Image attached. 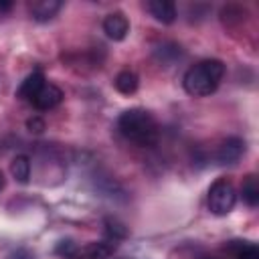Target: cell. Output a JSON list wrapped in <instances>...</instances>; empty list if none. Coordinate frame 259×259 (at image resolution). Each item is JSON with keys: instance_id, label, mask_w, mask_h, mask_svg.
Listing matches in <instances>:
<instances>
[{"instance_id": "1", "label": "cell", "mask_w": 259, "mask_h": 259, "mask_svg": "<svg viewBox=\"0 0 259 259\" xmlns=\"http://www.w3.org/2000/svg\"><path fill=\"white\" fill-rule=\"evenodd\" d=\"M117 130L125 140L134 142L142 148H152L160 136L154 115L142 107H132V109L123 111L117 119Z\"/></svg>"}, {"instance_id": "2", "label": "cell", "mask_w": 259, "mask_h": 259, "mask_svg": "<svg viewBox=\"0 0 259 259\" xmlns=\"http://www.w3.org/2000/svg\"><path fill=\"white\" fill-rule=\"evenodd\" d=\"M225 75V65L219 59H204L196 65H192L182 79V85L186 89V93L194 95V97H204L210 95L212 91H217L221 79Z\"/></svg>"}, {"instance_id": "3", "label": "cell", "mask_w": 259, "mask_h": 259, "mask_svg": "<svg viewBox=\"0 0 259 259\" xmlns=\"http://www.w3.org/2000/svg\"><path fill=\"white\" fill-rule=\"evenodd\" d=\"M237 202V192L231 180L227 178H219L212 182V186L208 188V208L212 214L217 217H225L233 210Z\"/></svg>"}, {"instance_id": "4", "label": "cell", "mask_w": 259, "mask_h": 259, "mask_svg": "<svg viewBox=\"0 0 259 259\" xmlns=\"http://www.w3.org/2000/svg\"><path fill=\"white\" fill-rule=\"evenodd\" d=\"M117 247V241L105 239V241H93L77 249L75 259H109Z\"/></svg>"}, {"instance_id": "5", "label": "cell", "mask_w": 259, "mask_h": 259, "mask_svg": "<svg viewBox=\"0 0 259 259\" xmlns=\"http://www.w3.org/2000/svg\"><path fill=\"white\" fill-rule=\"evenodd\" d=\"M61 101H63V91H61L57 85H53V83H45V85L38 89V93L30 99V103H32L36 109H40V111L53 109V107H57Z\"/></svg>"}, {"instance_id": "6", "label": "cell", "mask_w": 259, "mask_h": 259, "mask_svg": "<svg viewBox=\"0 0 259 259\" xmlns=\"http://www.w3.org/2000/svg\"><path fill=\"white\" fill-rule=\"evenodd\" d=\"M245 152V142L241 138H227L221 146H219V152H217V160L219 164L227 166V164H235L241 160Z\"/></svg>"}, {"instance_id": "7", "label": "cell", "mask_w": 259, "mask_h": 259, "mask_svg": "<svg viewBox=\"0 0 259 259\" xmlns=\"http://www.w3.org/2000/svg\"><path fill=\"white\" fill-rule=\"evenodd\" d=\"M103 32L111 38V40H123L130 32V22L123 16V12H111L105 16L103 20Z\"/></svg>"}, {"instance_id": "8", "label": "cell", "mask_w": 259, "mask_h": 259, "mask_svg": "<svg viewBox=\"0 0 259 259\" xmlns=\"http://www.w3.org/2000/svg\"><path fill=\"white\" fill-rule=\"evenodd\" d=\"M148 10L150 14L162 22V24H170L176 20V6L174 2H168V0H154V2H148Z\"/></svg>"}, {"instance_id": "9", "label": "cell", "mask_w": 259, "mask_h": 259, "mask_svg": "<svg viewBox=\"0 0 259 259\" xmlns=\"http://www.w3.org/2000/svg\"><path fill=\"white\" fill-rule=\"evenodd\" d=\"M59 10H61V2L59 0H36V2L30 4V14L38 22L51 20Z\"/></svg>"}, {"instance_id": "10", "label": "cell", "mask_w": 259, "mask_h": 259, "mask_svg": "<svg viewBox=\"0 0 259 259\" xmlns=\"http://www.w3.org/2000/svg\"><path fill=\"white\" fill-rule=\"evenodd\" d=\"M47 81H45V77H42V73L40 71H32L30 75H26L24 77V81L20 83V87H18V91H16V95L20 97V99H32L36 93H38V89L45 85Z\"/></svg>"}, {"instance_id": "11", "label": "cell", "mask_w": 259, "mask_h": 259, "mask_svg": "<svg viewBox=\"0 0 259 259\" xmlns=\"http://www.w3.org/2000/svg\"><path fill=\"white\" fill-rule=\"evenodd\" d=\"M227 251H231L235 259H259L257 245H253L249 241H231L227 245Z\"/></svg>"}, {"instance_id": "12", "label": "cell", "mask_w": 259, "mask_h": 259, "mask_svg": "<svg viewBox=\"0 0 259 259\" xmlns=\"http://www.w3.org/2000/svg\"><path fill=\"white\" fill-rule=\"evenodd\" d=\"M138 83L140 81H138V75L134 71H121V73H117V77L113 81L115 89L119 93H123V95H132L138 89Z\"/></svg>"}, {"instance_id": "13", "label": "cell", "mask_w": 259, "mask_h": 259, "mask_svg": "<svg viewBox=\"0 0 259 259\" xmlns=\"http://www.w3.org/2000/svg\"><path fill=\"white\" fill-rule=\"evenodd\" d=\"M241 196L249 206H257L259 204V184H257V176H247L243 186H241Z\"/></svg>"}, {"instance_id": "14", "label": "cell", "mask_w": 259, "mask_h": 259, "mask_svg": "<svg viewBox=\"0 0 259 259\" xmlns=\"http://www.w3.org/2000/svg\"><path fill=\"white\" fill-rule=\"evenodd\" d=\"M10 172L20 184H26L30 178V160L26 156H16L10 164Z\"/></svg>"}, {"instance_id": "15", "label": "cell", "mask_w": 259, "mask_h": 259, "mask_svg": "<svg viewBox=\"0 0 259 259\" xmlns=\"http://www.w3.org/2000/svg\"><path fill=\"white\" fill-rule=\"evenodd\" d=\"M105 235L111 241H119V239L127 237V229L115 219H105Z\"/></svg>"}, {"instance_id": "16", "label": "cell", "mask_w": 259, "mask_h": 259, "mask_svg": "<svg viewBox=\"0 0 259 259\" xmlns=\"http://www.w3.org/2000/svg\"><path fill=\"white\" fill-rule=\"evenodd\" d=\"M154 55L160 63L166 65V63H172L176 57H180V47L178 45H164V47H158L154 51Z\"/></svg>"}, {"instance_id": "17", "label": "cell", "mask_w": 259, "mask_h": 259, "mask_svg": "<svg viewBox=\"0 0 259 259\" xmlns=\"http://www.w3.org/2000/svg\"><path fill=\"white\" fill-rule=\"evenodd\" d=\"M77 249H79V245H77L75 241L65 239V241H61V243L55 247V253H57L59 257H63V259H75Z\"/></svg>"}, {"instance_id": "18", "label": "cell", "mask_w": 259, "mask_h": 259, "mask_svg": "<svg viewBox=\"0 0 259 259\" xmlns=\"http://www.w3.org/2000/svg\"><path fill=\"white\" fill-rule=\"evenodd\" d=\"M26 127H28L30 132H34V134H40V132L45 130V119H40V117H30V119L26 121Z\"/></svg>"}, {"instance_id": "19", "label": "cell", "mask_w": 259, "mask_h": 259, "mask_svg": "<svg viewBox=\"0 0 259 259\" xmlns=\"http://www.w3.org/2000/svg\"><path fill=\"white\" fill-rule=\"evenodd\" d=\"M12 8V2H0V12H8Z\"/></svg>"}, {"instance_id": "20", "label": "cell", "mask_w": 259, "mask_h": 259, "mask_svg": "<svg viewBox=\"0 0 259 259\" xmlns=\"http://www.w3.org/2000/svg\"><path fill=\"white\" fill-rule=\"evenodd\" d=\"M4 188V176H2V170H0V190Z\"/></svg>"}, {"instance_id": "21", "label": "cell", "mask_w": 259, "mask_h": 259, "mask_svg": "<svg viewBox=\"0 0 259 259\" xmlns=\"http://www.w3.org/2000/svg\"><path fill=\"white\" fill-rule=\"evenodd\" d=\"M200 259H214V257H200Z\"/></svg>"}]
</instances>
